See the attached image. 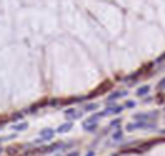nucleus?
<instances>
[{
    "instance_id": "nucleus-1",
    "label": "nucleus",
    "mask_w": 165,
    "mask_h": 156,
    "mask_svg": "<svg viewBox=\"0 0 165 156\" xmlns=\"http://www.w3.org/2000/svg\"><path fill=\"white\" fill-rule=\"evenodd\" d=\"M156 124L154 122H149V121H135V122H131V124H128L125 129L128 131V132H133V131H136V129H156Z\"/></svg>"
},
{
    "instance_id": "nucleus-2",
    "label": "nucleus",
    "mask_w": 165,
    "mask_h": 156,
    "mask_svg": "<svg viewBox=\"0 0 165 156\" xmlns=\"http://www.w3.org/2000/svg\"><path fill=\"white\" fill-rule=\"evenodd\" d=\"M157 118V111L152 113H138L135 114V121H151V119H156Z\"/></svg>"
},
{
    "instance_id": "nucleus-3",
    "label": "nucleus",
    "mask_w": 165,
    "mask_h": 156,
    "mask_svg": "<svg viewBox=\"0 0 165 156\" xmlns=\"http://www.w3.org/2000/svg\"><path fill=\"white\" fill-rule=\"evenodd\" d=\"M127 93H128L127 90H120V92H117V90H116V92H112L111 95L107 97V105H109V106H111V105H114V100H119V98L125 97Z\"/></svg>"
},
{
    "instance_id": "nucleus-4",
    "label": "nucleus",
    "mask_w": 165,
    "mask_h": 156,
    "mask_svg": "<svg viewBox=\"0 0 165 156\" xmlns=\"http://www.w3.org/2000/svg\"><path fill=\"white\" fill-rule=\"evenodd\" d=\"M64 116H66L67 119H79V118L82 116V113L77 111V109H74V108H69V109L64 111Z\"/></svg>"
},
{
    "instance_id": "nucleus-5",
    "label": "nucleus",
    "mask_w": 165,
    "mask_h": 156,
    "mask_svg": "<svg viewBox=\"0 0 165 156\" xmlns=\"http://www.w3.org/2000/svg\"><path fill=\"white\" fill-rule=\"evenodd\" d=\"M72 121H67V122H64V124H61L59 127H58V129H56V132L58 134H64V132H69L71 129H72Z\"/></svg>"
},
{
    "instance_id": "nucleus-6",
    "label": "nucleus",
    "mask_w": 165,
    "mask_h": 156,
    "mask_svg": "<svg viewBox=\"0 0 165 156\" xmlns=\"http://www.w3.org/2000/svg\"><path fill=\"white\" fill-rule=\"evenodd\" d=\"M54 132H56V131H53V129H42V131H40V137L45 138V140L48 142V140H51V138H53Z\"/></svg>"
},
{
    "instance_id": "nucleus-7",
    "label": "nucleus",
    "mask_w": 165,
    "mask_h": 156,
    "mask_svg": "<svg viewBox=\"0 0 165 156\" xmlns=\"http://www.w3.org/2000/svg\"><path fill=\"white\" fill-rule=\"evenodd\" d=\"M27 127H29V124H27V122H19V124H13L11 129L16 131V132H23V131L27 129Z\"/></svg>"
},
{
    "instance_id": "nucleus-8",
    "label": "nucleus",
    "mask_w": 165,
    "mask_h": 156,
    "mask_svg": "<svg viewBox=\"0 0 165 156\" xmlns=\"http://www.w3.org/2000/svg\"><path fill=\"white\" fill-rule=\"evenodd\" d=\"M82 127H84L85 132H95L96 127H98V124H96V122H91V124H82Z\"/></svg>"
},
{
    "instance_id": "nucleus-9",
    "label": "nucleus",
    "mask_w": 165,
    "mask_h": 156,
    "mask_svg": "<svg viewBox=\"0 0 165 156\" xmlns=\"http://www.w3.org/2000/svg\"><path fill=\"white\" fill-rule=\"evenodd\" d=\"M149 90H151L149 86H143V87H140L138 90H136V95H138V97H144V95L149 93Z\"/></svg>"
},
{
    "instance_id": "nucleus-10",
    "label": "nucleus",
    "mask_w": 165,
    "mask_h": 156,
    "mask_svg": "<svg viewBox=\"0 0 165 156\" xmlns=\"http://www.w3.org/2000/svg\"><path fill=\"white\" fill-rule=\"evenodd\" d=\"M112 138H114L116 142H120V140L123 138V132H122V131H117V132H114V135H112Z\"/></svg>"
},
{
    "instance_id": "nucleus-11",
    "label": "nucleus",
    "mask_w": 165,
    "mask_h": 156,
    "mask_svg": "<svg viewBox=\"0 0 165 156\" xmlns=\"http://www.w3.org/2000/svg\"><path fill=\"white\" fill-rule=\"evenodd\" d=\"M85 109H87V111H95V109H98V105H96V103H88V105L85 106Z\"/></svg>"
},
{
    "instance_id": "nucleus-12",
    "label": "nucleus",
    "mask_w": 165,
    "mask_h": 156,
    "mask_svg": "<svg viewBox=\"0 0 165 156\" xmlns=\"http://www.w3.org/2000/svg\"><path fill=\"white\" fill-rule=\"evenodd\" d=\"M157 89H159V90H163V89H165V79H162V81L159 82V86H157Z\"/></svg>"
},
{
    "instance_id": "nucleus-13",
    "label": "nucleus",
    "mask_w": 165,
    "mask_h": 156,
    "mask_svg": "<svg viewBox=\"0 0 165 156\" xmlns=\"http://www.w3.org/2000/svg\"><path fill=\"white\" fill-rule=\"evenodd\" d=\"M116 125H117V127L120 125V119H119V118H117V119H114V121L111 122V127H116Z\"/></svg>"
},
{
    "instance_id": "nucleus-14",
    "label": "nucleus",
    "mask_w": 165,
    "mask_h": 156,
    "mask_svg": "<svg viewBox=\"0 0 165 156\" xmlns=\"http://www.w3.org/2000/svg\"><path fill=\"white\" fill-rule=\"evenodd\" d=\"M135 105H136V102H131V100L125 103V106H127V108H135Z\"/></svg>"
},
{
    "instance_id": "nucleus-15",
    "label": "nucleus",
    "mask_w": 165,
    "mask_h": 156,
    "mask_svg": "<svg viewBox=\"0 0 165 156\" xmlns=\"http://www.w3.org/2000/svg\"><path fill=\"white\" fill-rule=\"evenodd\" d=\"M21 118H23V114H21V113H18L16 116H13V121H18V119H21Z\"/></svg>"
},
{
    "instance_id": "nucleus-16",
    "label": "nucleus",
    "mask_w": 165,
    "mask_h": 156,
    "mask_svg": "<svg viewBox=\"0 0 165 156\" xmlns=\"http://www.w3.org/2000/svg\"><path fill=\"white\" fill-rule=\"evenodd\" d=\"M66 156H79V151H71L69 154H66Z\"/></svg>"
},
{
    "instance_id": "nucleus-17",
    "label": "nucleus",
    "mask_w": 165,
    "mask_h": 156,
    "mask_svg": "<svg viewBox=\"0 0 165 156\" xmlns=\"http://www.w3.org/2000/svg\"><path fill=\"white\" fill-rule=\"evenodd\" d=\"M85 156H95V151H93V150H91V151H88V153H87V154H85Z\"/></svg>"
},
{
    "instance_id": "nucleus-18",
    "label": "nucleus",
    "mask_w": 165,
    "mask_h": 156,
    "mask_svg": "<svg viewBox=\"0 0 165 156\" xmlns=\"http://www.w3.org/2000/svg\"><path fill=\"white\" fill-rule=\"evenodd\" d=\"M3 140H8V137H5V138H0V142H3Z\"/></svg>"
},
{
    "instance_id": "nucleus-19",
    "label": "nucleus",
    "mask_w": 165,
    "mask_h": 156,
    "mask_svg": "<svg viewBox=\"0 0 165 156\" xmlns=\"http://www.w3.org/2000/svg\"><path fill=\"white\" fill-rule=\"evenodd\" d=\"M112 156H119V154H112Z\"/></svg>"
},
{
    "instance_id": "nucleus-20",
    "label": "nucleus",
    "mask_w": 165,
    "mask_h": 156,
    "mask_svg": "<svg viewBox=\"0 0 165 156\" xmlns=\"http://www.w3.org/2000/svg\"><path fill=\"white\" fill-rule=\"evenodd\" d=\"M0 151H2V148H0Z\"/></svg>"
}]
</instances>
